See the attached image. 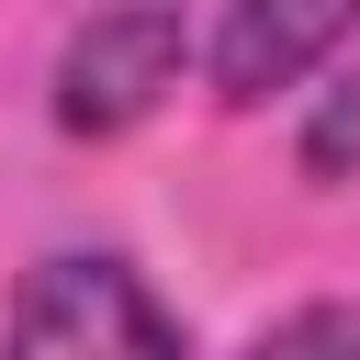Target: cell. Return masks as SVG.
<instances>
[{
  "mask_svg": "<svg viewBox=\"0 0 360 360\" xmlns=\"http://www.w3.org/2000/svg\"><path fill=\"white\" fill-rule=\"evenodd\" d=\"M248 360H360V304H304L248 338Z\"/></svg>",
  "mask_w": 360,
  "mask_h": 360,
  "instance_id": "5",
  "label": "cell"
},
{
  "mask_svg": "<svg viewBox=\"0 0 360 360\" xmlns=\"http://www.w3.org/2000/svg\"><path fill=\"white\" fill-rule=\"evenodd\" d=\"M180 56H191V22L180 0H112L68 34L56 56V124L68 135H124L146 124L169 90H180Z\"/></svg>",
  "mask_w": 360,
  "mask_h": 360,
  "instance_id": "2",
  "label": "cell"
},
{
  "mask_svg": "<svg viewBox=\"0 0 360 360\" xmlns=\"http://www.w3.org/2000/svg\"><path fill=\"white\" fill-rule=\"evenodd\" d=\"M349 34H360V0H225V22H214V90L248 112V101L315 79Z\"/></svg>",
  "mask_w": 360,
  "mask_h": 360,
  "instance_id": "3",
  "label": "cell"
},
{
  "mask_svg": "<svg viewBox=\"0 0 360 360\" xmlns=\"http://www.w3.org/2000/svg\"><path fill=\"white\" fill-rule=\"evenodd\" d=\"M0 360H191V338H180V315L146 292L135 259H112V248H56V259H34L22 292H11Z\"/></svg>",
  "mask_w": 360,
  "mask_h": 360,
  "instance_id": "1",
  "label": "cell"
},
{
  "mask_svg": "<svg viewBox=\"0 0 360 360\" xmlns=\"http://www.w3.org/2000/svg\"><path fill=\"white\" fill-rule=\"evenodd\" d=\"M304 180H360V68H338V90L304 112Z\"/></svg>",
  "mask_w": 360,
  "mask_h": 360,
  "instance_id": "4",
  "label": "cell"
}]
</instances>
